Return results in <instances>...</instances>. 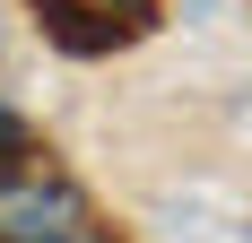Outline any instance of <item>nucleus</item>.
I'll use <instances>...</instances> for the list:
<instances>
[{"mask_svg":"<svg viewBox=\"0 0 252 243\" xmlns=\"http://www.w3.org/2000/svg\"><path fill=\"white\" fill-rule=\"evenodd\" d=\"M26 148H35V139H26V122H18V104H0V165H18Z\"/></svg>","mask_w":252,"mask_h":243,"instance_id":"obj_2","label":"nucleus"},{"mask_svg":"<svg viewBox=\"0 0 252 243\" xmlns=\"http://www.w3.org/2000/svg\"><path fill=\"white\" fill-rule=\"evenodd\" d=\"M26 9H35V26H44L61 52H78V61L122 52V44H139L157 26V0H26Z\"/></svg>","mask_w":252,"mask_h":243,"instance_id":"obj_1","label":"nucleus"}]
</instances>
